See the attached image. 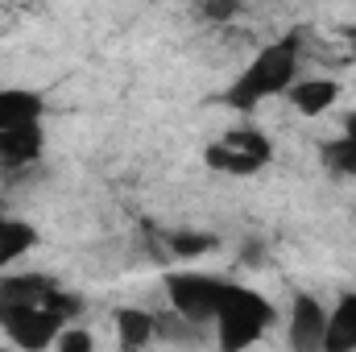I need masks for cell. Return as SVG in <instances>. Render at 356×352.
Wrapping results in <instances>:
<instances>
[{
  "mask_svg": "<svg viewBox=\"0 0 356 352\" xmlns=\"http://www.w3.org/2000/svg\"><path fill=\"white\" fill-rule=\"evenodd\" d=\"M302 58H307V33L302 29L277 33L241 67V75L224 91V104L232 112H257L266 99H277L294 88V79L302 75Z\"/></svg>",
  "mask_w": 356,
  "mask_h": 352,
  "instance_id": "cell-1",
  "label": "cell"
},
{
  "mask_svg": "<svg viewBox=\"0 0 356 352\" xmlns=\"http://www.w3.org/2000/svg\"><path fill=\"white\" fill-rule=\"evenodd\" d=\"M273 319H277V311H273V303H269L261 290L241 286V282H228V290H224V298L216 307V319H211L216 344L224 352L253 349L269 328H273Z\"/></svg>",
  "mask_w": 356,
  "mask_h": 352,
  "instance_id": "cell-2",
  "label": "cell"
},
{
  "mask_svg": "<svg viewBox=\"0 0 356 352\" xmlns=\"http://www.w3.org/2000/svg\"><path fill=\"white\" fill-rule=\"evenodd\" d=\"M203 162L224 178H257L273 162V141L257 125H232L203 150Z\"/></svg>",
  "mask_w": 356,
  "mask_h": 352,
  "instance_id": "cell-3",
  "label": "cell"
},
{
  "mask_svg": "<svg viewBox=\"0 0 356 352\" xmlns=\"http://www.w3.org/2000/svg\"><path fill=\"white\" fill-rule=\"evenodd\" d=\"M63 328H67V319L58 311H50L46 303H8V298H0V332L17 349L29 352L54 349Z\"/></svg>",
  "mask_w": 356,
  "mask_h": 352,
  "instance_id": "cell-4",
  "label": "cell"
},
{
  "mask_svg": "<svg viewBox=\"0 0 356 352\" xmlns=\"http://www.w3.org/2000/svg\"><path fill=\"white\" fill-rule=\"evenodd\" d=\"M228 282H232V278H220V273L178 269V273L166 278V303H170V311H178V315H186V319H195V323H207V328H211L216 307H220V298H224Z\"/></svg>",
  "mask_w": 356,
  "mask_h": 352,
  "instance_id": "cell-5",
  "label": "cell"
},
{
  "mask_svg": "<svg viewBox=\"0 0 356 352\" xmlns=\"http://www.w3.org/2000/svg\"><path fill=\"white\" fill-rule=\"evenodd\" d=\"M323 332H327V307L311 290H294L290 315H286V344L294 352H323Z\"/></svg>",
  "mask_w": 356,
  "mask_h": 352,
  "instance_id": "cell-6",
  "label": "cell"
},
{
  "mask_svg": "<svg viewBox=\"0 0 356 352\" xmlns=\"http://www.w3.org/2000/svg\"><path fill=\"white\" fill-rule=\"evenodd\" d=\"M42 154H46V120L0 133V175H21L38 166Z\"/></svg>",
  "mask_w": 356,
  "mask_h": 352,
  "instance_id": "cell-7",
  "label": "cell"
},
{
  "mask_svg": "<svg viewBox=\"0 0 356 352\" xmlns=\"http://www.w3.org/2000/svg\"><path fill=\"white\" fill-rule=\"evenodd\" d=\"M286 99H290V108H294L298 116L319 120V116L336 112V104H340V83H336L332 75H298L294 88L286 91Z\"/></svg>",
  "mask_w": 356,
  "mask_h": 352,
  "instance_id": "cell-8",
  "label": "cell"
},
{
  "mask_svg": "<svg viewBox=\"0 0 356 352\" xmlns=\"http://www.w3.org/2000/svg\"><path fill=\"white\" fill-rule=\"evenodd\" d=\"M38 245H42V232H38L33 220L13 216V211H0V273L13 269L17 262H25Z\"/></svg>",
  "mask_w": 356,
  "mask_h": 352,
  "instance_id": "cell-9",
  "label": "cell"
},
{
  "mask_svg": "<svg viewBox=\"0 0 356 352\" xmlns=\"http://www.w3.org/2000/svg\"><path fill=\"white\" fill-rule=\"evenodd\" d=\"M50 104L38 88H0V133L46 120Z\"/></svg>",
  "mask_w": 356,
  "mask_h": 352,
  "instance_id": "cell-10",
  "label": "cell"
},
{
  "mask_svg": "<svg viewBox=\"0 0 356 352\" xmlns=\"http://www.w3.org/2000/svg\"><path fill=\"white\" fill-rule=\"evenodd\" d=\"M323 352H356V290H344V294L327 307Z\"/></svg>",
  "mask_w": 356,
  "mask_h": 352,
  "instance_id": "cell-11",
  "label": "cell"
},
{
  "mask_svg": "<svg viewBox=\"0 0 356 352\" xmlns=\"http://www.w3.org/2000/svg\"><path fill=\"white\" fill-rule=\"evenodd\" d=\"M112 328H116V344L120 349H145L158 340V315L145 307H116L112 311Z\"/></svg>",
  "mask_w": 356,
  "mask_h": 352,
  "instance_id": "cell-12",
  "label": "cell"
},
{
  "mask_svg": "<svg viewBox=\"0 0 356 352\" xmlns=\"http://www.w3.org/2000/svg\"><path fill=\"white\" fill-rule=\"evenodd\" d=\"M54 286H58V278L38 273V269H25V273L4 269L0 273V298H8V303H46Z\"/></svg>",
  "mask_w": 356,
  "mask_h": 352,
  "instance_id": "cell-13",
  "label": "cell"
},
{
  "mask_svg": "<svg viewBox=\"0 0 356 352\" xmlns=\"http://www.w3.org/2000/svg\"><path fill=\"white\" fill-rule=\"evenodd\" d=\"M162 241H166V253L175 262H199V257H207V253L220 249V237L216 232H195V228H175Z\"/></svg>",
  "mask_w": 356,
  "mask_h": 352,
  "instance_id": "cell-14",
  "label": "cell"
},
{
  "mask_svg": "<svg viewBox=\"0 0 356 352\" xmlns=\"http://www.w3.org/2000/svg\"><path fill=\"white\" fill-rule=\"evenodd\" d=\"M319 162H323V170L332 178H356V141L336 133L332 141L319 145Z\"/></svg>",
  "mask_w": 356,
  "mask_h": 352,
  "instance_id": "cell-15",
  "label": "cell"
},
{
  "mask_svg": "<svg viewBox=\"0 0 356 352\" xmlns=\"http://www.w3.org/2000/svg\"><path fill=\"white\" fill-rule=\"evenodd\" d=\"M203 328H207V323H195V319H186V315H178V311L158 315V340H170V344H195V340L203 336Z\"/></svg>",
  "mask_w": 356,
  "mask_h": 352,
  "instance_id": "cell-16",
  "label": "cell"
},
{
  "mask_svg": "<svg viewBox=\"0 0 356 352\" xmlns=\"http://www.w3.org/2000/svg\"><path fill=\"white\" fill-rule=\"evenodd\" d=\"M245 0H195V13L207 21V25H228L236 13H241Z\"/></svg>",
  "mask_w": 356,
  "mask_h": 352,
  "instance_id": "cell-17",
  "label": "cell"
},
{
  "mask_svg": "<svg viewBox=\"0 0 356 352\" xmlns=\"http://www.w3.org/2000/svg\"><path fill=\"white\" fill-rule=\"evenodd\" d=\"M54 349L58 352H91L95 349V336H91L88 328H79V319H75V323H67V328L58 332Z\"/></svg>",
  "mask_w": 356,
  "mask_h": 352,
  "instance_id": "cell-18",
  "label": "cell"
},
{
  "mask_svg": "<svg viewBox=\"0 0 356 352\" xmlns=\"http://www.w3.org/2000/svg\"><path fill=\"white\" fill-rule=\"evenodd\" d=\"M241 262H245V265H261V262H266V253H261V245H257V241H253L249 249L241 245Z\"/></svg>",
  "mask_w": 356,
  "mask_h": 352,
  "instance_id": "cell-19",
  "label": "cell"
},
{
  "mask_svg": "<svg viewBox=\"0 0 356 352\" xmlns=\"http://www.w3.org/2000/svg\"><path fill=\"white\" fill-rule=\"evenodd\" d=\"M340 133L356 141V108H344V116H340Z\"/></svg>",
  "mask_w": 356,
  "mask_h": 352,
  "instance_id": "cell-20",
  "label": "cell"
},
{
  "mask_svg": "<svg viewBox=\"0 0 356 352\" xmlns=\"http://www.w3.org/2000/svg\"><path fill=\"white\" fill-rule=\"evenodd\" d=\"M0 211H8V207H4V199H0Z\"/></svg>",
  "mask_w": 356,
  "mask_h": 352,
  "instance_id": "cell-21",
  "label": "cell"
}]
</instances>
